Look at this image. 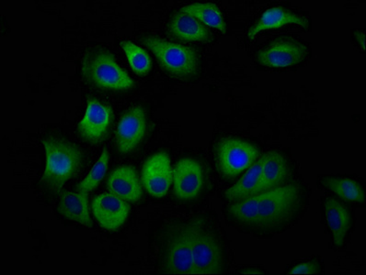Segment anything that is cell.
Segmentation results:
<instances>
[{
    "instance_id": "obj_1",
    "label": "cell",
    "mask_w": 366,
    "mask_h": 275,
    "mask_svg": "<svg viewBox=\"0 0 366 275\" xmlns=\"http://www.w3.org/2000/svg\"><path fill=\"white\" fill-rule=\"evenodd\" d=\"M308 201L306 185L287 183L231 203L226 210L227 222L246 234L269 238L287 232L300 222Z\"/></svg>"
},
{
    "instance_id": "obj_2",
    "label": "cell",
    "mask_w": 366,
    "mask_h": 275,
    "mask_svg": "<svg viewBox=\"0 0 366 275\" xmlns=\"http://www.w3.org/2000/svg\"><path fill=\"white\" fill-rule=\"evenodd\" d=\"M43 143L46 165L41 184L51 190L59 191L79 172L81 152L75 145L63 139L48 138Z\"/></svg>"
},
{
    "instance_id": "obj_3",
    "label": "cell",
    "mask_w": 366,
    "mask_h": 275,
    "mask_svg": "<svg viewBox=\"0 0 366 275\" xmlns=\"http://www.w3.org/2000/svg\"><path fill=\"white\" fill-rule=\"evenodd\" d=\"M82 73L89 84L102 90L124 91L134 85L133 79L121 68L114 56L102 48H94L86 54Z\"/></svg>"
},
{
    "instance_id": "obj_4",
    "label": "cell",
    "mask_w": 366,
    "mask_h": 275,
    "mask_svg": "<svg viewBox=\"0 0 366 275\" xmlns=\"http://www.w3.org/2000/svg\"><path fill=\"white\" fill-rule=\"evenodd\" d=\"M143 43L155 56L164 71L172 78L189 80L197 75L199 56L194 48L169 43L155 36L147 37Z\"/></svg>"
},
{
    "instance_id": "obj_5",
    "label": "cell",
    "mask_w": 366,
    "mask_h": 275,
    "mask_svg": "<svg viewBox=\"0 0 366 275\" xmlns=\"http://www.w3.org/2000/svg\"><path fill=\"white\" fill-rule=\"evenodd\" d=\"M194 256V274H223L226 252L219 237L204 226L188 225Z\"/></svg>"
},
{
    "instance_id": "obj_6",
    "label": "cell",
    "mask_w": 366,
    "mask_h": 275,
    "mask_svg": "<svg viewBox=\"0 0 366 275\" xmlns=\"http://www.w3.org/2000/svg\"><path fill=\"white\" fill-rule=\"evenodd\" d=\"M216 162L218 172L227 179L239 177L259 158L256 146L239 139H223L216 147Z\"/></svg>"
},
{
    "instance_id": "obj_7",
    "label": "cell",
    "mask_w": 366,
    "mask_h": 275,
    "mask_svg": "<svg viewBox=\"0 0 366 275\" xmlns=\"http://www.w3.org/2000/svg\"><path fill=\"white\" fill-rule=\"evenodd\" d=\"M310 56L306 43L292 37L269 41L256 53V62L269 68H287L300 65Z\"/></svg>"
},
{
    "instance_id": "obj_8",
    "label": "cell",
    "mask_w": 366,
    "mask_h": 275,
    "mask_svg": "<svg viewBox=\"0 0 366 275\" xmlns=\"http://www.w3.org/2000/svg\"><path fill=\"white\" fill-rule=\"evenodd\" d=\"M323 224L330 234L333 249H342L352 234L355 228V214L338 198L326 196L321 203Z\"/></svg>"
},
{
    "instance_id": "obj_9",
    "label": "cell",
    "mask_w": 366,
    "mask_h": 275,
    "mask_svg": "<svg viewBox=\"0 0 366 275\" xmlns=\"http://www.w3.org/2000/svg\"><path fill=\"white\" fill-rule=\"evenodd\" d=\"M163 261L166 273L194 274V256L188 225L176 226L169 232Z\"/></svg>"
},
{
    "instance_id": "obj_10",
    "label": "cell",
    "mask_w": 366,
    "mask_h": 275,
    "mask_svg": "<svg viewBox=\"0 0 366 275\" xmlns=\"http://www.w3.org/2000/svg\"><path fill=\"white\" fill-rule=\"evenodd\" d=\"M173 190L179 199L192 200L197 197L204 185V171L197 161L182 159L173 170Z\"/></svg>"
},
{
    "instance_id": "obj_11",
    "label": "cell",
    "mask_w": 366,
    "mask_h": 275,
    "mask_svg": "<svg viewBox=\"0 0 366 275\" xmlns=\"http://www.w3.org/2000/svg\"><path fill=\"white\" fill-rule=\"evenodd\" d=\"M172 177L170 158L166 152L156 153L144 162L142 169V183L151 196H165L172 185Z\"/></svg>"
},
{
    "instance_id": "obj_12",
    "label": "cell",
    "mask_w": 366,
    "mask_h": 275,
    "mask_svg": "<svg viewBox=\"0 0 366 275\" xmlns=\"http://www.w3.org/2000/svg\"><path fill=\"white\" fill-rule=\"evenodd\" d=\"M92 210L102 228L109 232H115L127 222L130 206L122 198L104 193L93 199Z\"/></svg>"
},
{
    "instance_id": "obj_13",
    "label": "cell",
    "mask_w": 366,
    "mask_h": 275,
    "mask_svg": "<svg viewBox=\"0 0 366 275\" xmlns=\"http://www.w3.org/2000/svg\"><path fill=\"white\" fill-rule=\"evenodd\" d=\"M147 130L146 114L142 108H130L119 123L115 142L118 151L127 155L134 151L144 139Z\"/></svg>"
},
{
    "instance_id": "obj_14",
    "label": "cell",
    "mask_w": 366,
    "mask_h": 275,
    "mask_svg": "<svg viewBox=\"0 0 366 275\" xmlns=\"http://www.w3.org/2000/svg\"><path fill=\"white\" fill-rule=\"evenodd\" d=\"M261 158V175L253 196L287 184V181L291 178L293 172L290 162L281 152H268L262 155Z\"/></svg>"
},
{
    "instance_id": "obj_15",
    "label": "cell",
    "mask_w": 366,
    "mask_h": 275,
    "mask_svg": "<svg viewBox=\"0 0 366 275\" xmlns=\"http://www.w3.org/2000/svg\"><path fill=\"white\" fill-rule=\"evenodd\" d=\"M110 108L99 101L92 100L78 126L79 135L89 143H98L104 139L112 123Z\"/></svg>"
},
{
    "instance_id": "obj_16",
    "label": "cell",
    "mask_w": 366,
    "mask_h": 275,
    "mask_svg": "<svg viewBox=\"0 0 366 275\" xmlns=\"http://www.w3.org/2000/svg\"><path fill=\"white\" fill-rule=\"evenodd\" d=\"M289 25H295L304 30H310V19L307 16L297 14L291 9L274 7L263 12L261 18L248 31L249 40H254L262 31L276 30Z\"/></svg>"
},
{
    "instance_id": "obj_17",
    "label": "cell",
    "mask_w": 366,
    "mask_h": 275,
    "mask_svg": "<svg viewBox=\"0 0 366 275\" xmlns=\"http://www.w3.org/2000/svg\"><path fill=\"white\" fill-rule=\"evenodd\" d=\"M107 187L112 194L127 202H137L142 197L139 179L132 166L124 165L115 169L108 179Z\"/></svg>"
},
{
    "instance_id": "obj_18",
    "label": "cell",
    "mask_w": 366,
    "mask_h": 275,
    "mask_svg": "<svg viewBox=\"0 0 366 275\" xmlns=\"http://www.w3.org/2000/svg\"><path fill=\"white\" fill-rule=\"evenodd\" d=\"M169 28L170 33L181 41L209 43L213 40L209 28L197 19L182 11L173 16Z\"/></svg>"
},
{
    "instance_id": "obj_19",
    "label": "cell",
    "mask_w": 366,
    "mask_h": 275,
    "mask_svg": "<svg viewBox=\"0 0 366 275\" xmlns=\"http://www.w3.org/2000/svg\"><path fill=\"white\" fill-rule=\"evenodd\" d=\"M317 185L334 196L351 204H364L365 191L364 185L355 178L347 177H320Z\"/></svg>"
},
{
    "instance_id": "obj_20",
    "label": "cell",
    "mask_w": 366,
    "mask_h": 275,
    "mask_svg": "<svg viewBox=\"0 0 366 275\" xmlns=\"http://www.w3.org/2000/svg\"><path fill=\"white\" fill-rule=\"evenodd\" d=\"M88 194L84 192H66L61 196L59 212L65 219L92 229L93 222L89 216Z\"/></svg>"
},
{
    "instance_id": "obj_21",
    "label": "cell",
    "mask_w": 366,
    "mask_h": 275,
    "mask_svg": "<svg viewBox=\"0 0 366 275\" xmlns=\"http://www.w3.org/2000/svg\"><path fill=\"white\" fill-rule=\"evenodd\" d=\"M262 162V158L259 157L243 177L224 193L227 202L237 203L253 196L261 175Z\"/></svg>"
},
{
    "instance_id": "obj_22",
    "label": "cell",
    "mask_w": 366,
    "mask_h": 275,
    "mask_svg": "<svg viewBox=\"0 0 366 275\" xmlns=\"http://www.w3.org/2000/svg\"><path fill=\"white\" fill-rule=\"evenodd\" d=\"M181 11L192 16L202 24L216 28L223 34L227 33V24L224 22L222 12L214 3H194V4L185 6L181 9Z\"/></svg>"
},
{
    "instance_id": "obj_23",
    "label": "cell",
    "mask_w": 366,
    "mask_h": 275,
    "mask_svg": "<svg viewBox=\"0 0 366 275\" xmlns=\"http://www.w3.org/2000/svg\"><path fill=\"white\" fill-rule=\"evenodd\" d=\"M120 46L127 56L131 68L137 75H147L150 71L151 59L146 51L128 41H122Z\"/></svg>"
},
{
    "instance_id": "obj_24",
    "label": "cell",
    "mask_w": 366,
    "mask_h": 275,
    "mask_svg": "<svg viewBox=\"0 0 366 275\" xmlns=\"http://www.w3.org/2000/svg\"><path fill=\"white\" fill-rule=\"evenodd\" d=\"M109 155L107 150L99 158L97 162L93 166L92 171L86 175V177L78 185L76 190L79 192L89 193L97 188L102 179H104L106 172L108 169Z\"/></svg>"
},
{
    "instance_id": "obj_25",
    "label": "cell",
    "mask_w": 366,
    "mask_h": 275,
    "mask_svg": "<svg viewBox=\"0 0 366 275\" xmlns=\"http://www.w3.org/2000/svg\"><path fill=\"white\" fill-rule=\"evenodd\" d=\"M323 273V262L319 258H310L297 262L288 269L287 274H319Z\"/></svg>"
},
{
    "instance_id": "obj_26",
    "label": "cell",
    "mask_w": 366,
    "mask_h": 275,
    "mask_svg": "<svg viewBox=\"0 0 366 275\" xmlns=\"http://www.w3.org/2000/svg\"><path fill=\"white\" fill-rule=\"evenodd\" d=\"M240 274H263L264 271L262 269L255 266H247L242 269Z\"/></svg>"
},
{
    "instance_id": "obj_27",
    "label": "cell",
    "mask_w": 366,
    "mask_h": 275,
    "mask_svg": "<svg viewBox=\"0 0 366 275\" xmlns=\"http://www.w3.org/2000/svg\"><path fill=\"white\" fill-rule=\"evenodd\" d=\"M355 36L356 41H357V43H359V46H360V44H361L362 49L365 50V36L364 31H356V33H355Z\"/></svg>"
}]
</instances>
